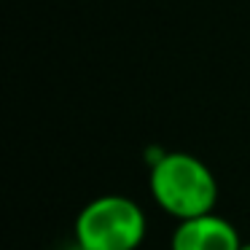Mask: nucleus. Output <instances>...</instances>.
Listing matches in <instances>:
<instances>
[{"instance_id": "obj_1", "label": "nucleus", "mask_w": 250, "mask_h": 250, "mask_svg": "<svg viewBox=\"0 0 250 250\" xmlns=\"http://www.w3.org/2000/svg\"><path fill=\"white\" fill-rule=\"evenodd\" d=\"M151 194L164 212L178 221L212 212L218 183L205 162L183 151L164 153L151 167Z\"/></svg>"}, {"instance_id": "obj_2", "label": "nucleus", "mask_w": 250, "mask_h": 250, "mask_svg": "<svg viewBox=\"0 0 250 250\" xmlns=\"http://www.w3.org/2000/svg\"><path fill=\"white\" fill-rule=\"evenodd\" d=\"M146 237V212L121 194L92 199L76 218L81 250H135Z\"/></svg>"}, {"instance_id": "obj_3", "label": "nucleus", "mask_w": 250, "mask_h": 250, "mask_svg": "<svg viewBox=\"0 0 250 250\" xmlns=\"http://www.w3.org/2000/svg\"><path fill=\"white\" fill-rule=\"evenodd\" d=\"M242 237L231 221L207 212V215L178 221L172 234V250H242Z\"/></svg>"}, {"instance_id": "obj_4", "label": "nucleus", "mask_w": 250, "mask_h": 250, "mask_svg": "<svg viewBox=\"0 0 250 250\" xmlns=\"http://www.w3.org/2000/svg\"><path fill=\"white\" fill-rule=\"evenodd\" d=\"M242 250H250V242H245V245H242Z\"/></svg>"}]
</instances>
